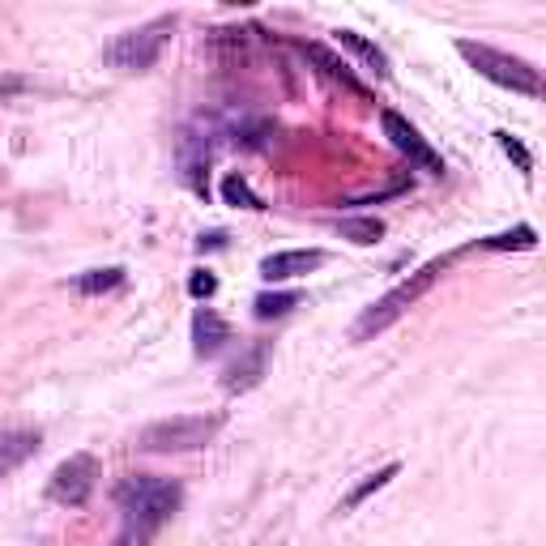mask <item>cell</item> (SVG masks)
<instances>
[{"instance_id": "3", "label": "cell", "mask_w": 546, "mask_h": 546, "mask_svg": "<svg viewBox=\"0 0 546 546\" xmlns=\"http://www.w3.org/2000/svg\"><path fill=\"white\" fill-rule=\"evenodd\" d=\"M222 431V414H175V419H158L137 431L141 453H192L205 448Z\"/></svg>"}, {"instance_id": "19", "label": "cell", "mask_w": 546, "mask_h": 546, "mask_svg": "<svg viewBox=\"0 0 546 546\" xmlns=\"http://www.w3.org/2000/svg\"><path fill=\"white\" fill-rule=\"evenodd\" d=\"M337 231H342L350 244H376L384 235V222L380 218H342L337 222Z\"/></svg>"}, {"instance_id": "18", "label": "cell", "mask_w": 546, "mask_h": 546, "mask_svg": "<svg viewBox=\"0 0 546 546\" xmlns=\"http://www.w3.org/2000/svg\"><path fill=\"white\" fill-rule=\"evenodd\" d=\"M534 244H538V231L534 227H517V231H504V235L483 239L487 252H529Z\"/></svg>"}, {"instance_id": "6", "label": "cell", "mask_w": 546, "mask_h": 546, "mask_svg": "<svg viewBox=\"0 0 546 546\" xmlns=\"http://www.w3.org/2000/svg\"><path fill=\"white\" fill-rule=\"evenodd\" d=\"M99 457H90V453H73L69 461H60L56 465V474H52V483H47V495H52L56 504L64 508H82L94 487H99Z\"/></svg>"}, {"instance_id": "20", "label": "cell", "mask_w": 546, "mask_h": 546, "mask_svg": "<svg viewBox=\"0 0 546 546\" xmlns=\"http://www.w3.org/2000/svg\"><path fill=\"white\" fill-rule=\"evenodd\" d=\"M495 137H500V150L512 158V163H517L521 175H534V158H529V150L521 146L517 137H512V133H495Z\"/></svg>"}, {"instance_id": "7", "label": "cell", "mask_w": 546, "mask_h": 546, "mask_svg": "<svg viewBox=\"0 0 546 546\" xmlns=\"http://www.w3.org/2000/svg\"><path fill=\"white\" fill-rule=\"evenodd\" d=\"M380 124H384V137H389L393 146L406 154L414 167H423V171H431V175H444V158L427 146V137H423L406 116H401V111H389V107H384V111H380Z\"/></svg>"}, {"instance_id": "5", "label": "cell", "mask_w": 546, "mask_h": 546, "mask_svg": "<svg viewBox=\"0 0 546 546\" xmlns=\"http://www.w3.org/2000/svg\"><path fill=\"white\" fill-rule=\"evenodd\" d=\"M171 30H175V18H171V13H163V18H154V22L120 35L116 43L107 47V60L116 64V69H124V73H146V69H154V60L163 56Z\"/></svg>"}, {"instance_id": "12", "label": "cell", "mask_w": 546, "mask_h": 546, "mask_svg": "<svg viewBox=\"0 0 546 546\" xmlns=\"http://www.w3.org/2000/svg\"><path fill=\"white\" fill-rule=\"evenodd\" d=\"M303 52H308V56H312V60L320 64V69H325V73L333 77V82H342L346 90H355V94H367V90L359 86V77H355V73H350V69H346V64H342V60H337V56L329 52V47H320V43H303Z\"/></svg>"}, {"instance_id": "11", "label": "cell", "mask_w": 546, "mask_h": 546, "mask_svg": "<svg viewBox=\"0 0 546 546\" xmlns=\"http://www.w3.org/2000/svg\"><path fill=\"white\" fill-rule=\"evenodd\" d=\"M265 359H269V346H252V355H248L244 363H235L222 384H227L231 393H235V389H252V384L261 380V372H265Z\"/></svg>"}, {"instance_id": "17", "label": "cell", "mask_w": 546, "mask_h": 546, "mask_svg": "<svg viewBox=\"0 0 546 546\" xmlns=\"http://www.w3.org/2000/svg\"><path fill=\"white\" fill-rule=\"evenodd\" d=\"M291 308H299V291H265V295H256V303H252L256 320H273V316H286Z\"/></svg>"}, {"instance_id": "1", "label": "cell", "mask_w": 546, "mask_h": 546, "mask_svg": "<svg viewBox=\"0 0 546 546\" xmlns=\"http://www.w3.org/2000/svg\"><path fill=\"white\" fill-rule=\"evenodd\" d=\"M180 500H184V491H180V483H171V478L137 474V478H124V483L116 487V504H120L124 521H128V534H133L137 542L154 538L158 529L175 517Z\"/></svg>"}, {"instance_id": "13", "label": "cell", "mask_w": 546, "mask_h": 546, "mask_svg": "<svg viewBox=\"0 0 546 546\" xmlns=\"http://www.w3.org/2000/svg\"><path fill=\"white\" fill-rule=\"evenodd\" d=\"M337 43L350 47V52H355L359 60H367V64H372V69H376L380 77H389V60H384V52H380V47H376L372 39H363L359 30H337Z\"/></svg>"}, {"instance_id": "15", "label": "cell", "mask_w": 546, "mask_h": 546, "mask_svg": "<svg viewBox=\"0 0 546 546\" xmlns=\"http://www.w3.org/2000/svg\"><path fill=\"white\" fill-rule=\"evenodd\" d=\"M222 201L235 205V210H252V214H261V210H265V201L248 188L244 175H227V180H222Z\"/></svg>"}, {"instance_id": "10", "label": "cell", "mask_w": 546, "mask_h": 546, "mask_svg": "<svg viewBox=\"0 0 546 546\" xmlns=\"http://www.w3.org/2000/svg\"><path fill=\"white\" fill-rule=\"evenodd\" d=\"M227 342H231L227 320H222L214 308H197V316H192V350H197L201 359H214Z\"/></svg>"}, {"instance_id": "8", "label": "cell", "mask_w": 546, "mask_h": 546, "mask_svg": "<svg viewBox=\"0 0 546 546\" xmlns=\"http://www.w3.org/2000/svg\"><path fill=\"white\" fill-rule=\"evenodd\" d=\"M325 265V252L320 248H299V252H273L261 261V278L265 282H286V278H303Z\"/></svg>"}, {"instance_id": "9", "label": "cell", "mask_w": 546, "mask_h": 546, "mask_svg": "<svg viewBox=\"0 0 546 546\" xmlns=\"http://www.w3.org/2000/svg\"><path fill=\"white\" fill-rule=\"evenodd\" d=\"M39 444H43V436H39V431H30V427L0 431V483H5V478L18 470V465H26L30 457H35Z\"/></svg>"}, {"instance_id": "14", "label": "cell", "mask_w": 546, "mask_h": 546, "mask_svg": "<svg viewBox=\"0 0 546 546\" xmlns=\"http://www.w3.org/2000/svg\"><path fill=\"white\" fill-rule=\"evenodd\" d=\"M397 474H401V465H397V461H389V465H384V470H376V474H367V478H363V483H359V487H355V491H350V495H346V500H342V512H350V508H359V504L367 500V495H376L380 487H389V483H393V478H397Z\"/></svg>"}, {"instance_id": "22", "label": "cell", "mask_w": 546, "mask_h": 546, "mask_svg": "<svg viewBox=\"0 0 546 546\" xmlns=\"http://www.w3.org/2000/svg\"><path fill=\"white\" fill-rule=\"evenodd\" d=\"M222 239H227V235L214 231V235H205V239H201V248H222Z\"/></svg>"}, {"instance_id": "21", "label": "cell", "mask_w": 546, "mask_h": 546, "mask_svg": "<svg viewBox=\"0 0 546 546\" xmlns=\"http://www.w3.org/2000/svg\"><path fill=\"white\" fill-rule=\"evenodd\" d=\"M188 291L197 295V299H205V295L218 291V278H214V273H192V278H188Z\"/></svg>"}, {"instance_id": "4", "label": "cell", "mask_w": 546, "mask_h": 546, "mask_svg": "<svg viewBox=\"0 0 546 546\" xmlns=\"http://www.w3.org/2000/svg\"><path fill=\"white\" fill-rule=\"evenodd\" d=\"M457 52L470 60V69H478L487 82L504 86L512 94H525V99H542V73L529 60H517V56H508V52H495V47L474 43V39H457Z\"/></svg>"}, {"instance_id": "2", "label": "cell", "mask_w": 546, "mask_h": 546, "mask_svg": "<svg viewBox=\"0 0 546 546\" xmlns=\"http://www.w3.org/2000/svg\"><path fill=\"white\" fill-rule=\"evenodd\" d=\"M444 269H448V256H436V261H427L419 273H410V278L401 282V286H393V291L384 295V299H376L372 308H367V312L355 320V342H372L376 333H384L389 325H397V320L406 316L414 303H419V299L431 291V286H436V278H440Z\"/></svg>"}, {"instance_id": "16", "label": "cell", "mask_w": 546, "mask_h": 546, "mask_svg": "<svg viewBox=\"0 0 546 546\" xmlns=\"http://www.w3.org/2000/svg\"><path fill=\"white\" fill-rule=\"evenodd\" d=\"M124 282V269L120 265H107V269H90V273H82L73 286L82 295H107V291H116V286Z\"/></svg>"}]
</instances>
